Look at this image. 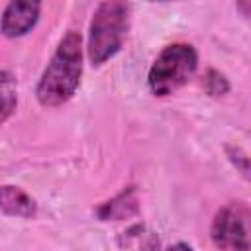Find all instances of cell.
Here are the masks:
<instances>
[{"mask_svg":"<svg viewBox=\"0 0 251 251\" xmlns=\"http://www.w3.org/2000/svg\"><path fill=\"white\" fill-rule=\"evenodd\" d=\"M82 76V37L78 31H67L59 41L51 61L39 76L35 96L45 108L69 102Z\"/></svg>","mask_w":251,"mask_h":251,"instance_id":"1","label":"cell"},{"mask_svg":"<svg viewBox=\"0 0 251 251\" xmlns=\"http://www.w3.org/2000/svg\"><path fill=\"white\" fill-rule=\"evenodd\" d=\"M129 29V4L100 2L92 14L88 27L86 55L92 65H102L112 59L124 45Z\"/></svg>","mask_w":251,"mask_h":251,"instance_id":"2","label":"cell"},{"mask_svg":"<svg viewBox=\"0 0 251 251\" xmlns=\"http://www.w3.org/2000/svg\"><path fill=\"white\" fill-rule=\"evenodd\" d=\"M198 67V53L188 43L167 45L153 61L147 84L155 96H169L186 84Z\"/></svg>","mask_w":251,"mask_h":251,"instance_id":"3","label":"cell"},{"mask_svg":"<svg viewBox=\"0 0 251 251\" xmlns=\"http://www.w3.org/2000/svg\"><path fill=\"white\" fill-rule=\"evenodd\" d=\"M210 237L222 251H249V206L245 202L222 206L212 220Z\"/></svg>","mask_w":251,"mask_h":251,"instance_id":"4","label":"cell"},{"mask_svg":"<svg viewBox=\"0 0 251 251\" xmlns=\"http://www.w3.org/2000/svg\"><path fill=\"white\" fill-rule=\"evenodd\" d=\"M39 12V2H10L2 12L0 31L6 37H22L37 24Z\"/></svg>","mask_w":251,"mask_h":251,"instance_id":"5","label":"cell"},{"mask_svg":"<svg viewBox=\"0 0 251 251\" xmlns=\"http://www.w3.org/2000/svg\"><path fill=\"white\" fill-rule=\"evenodd\" d=\"M0 214L12 218H33L37 214V202L20 186L0 184Z\"/></svg>","mask_w":251,"mask_h":251,"instance_id":"6","label":"cell"},{"mask_svg":"<svg viewBox=\"0 0 251 251\" xmlns=\"http://www.w3.org/2000/svg\"><path fill=\"white\" fill-rule=\"evenodd\" d=\"M204 88L212 96H222V94H226L229 90V84H227V78L220 71L210 69L206 73V76H204Z\"/></svg>","mask_w":251,"mask_h":251,"instance_id":"7","label":"cell"},{"mask_svg":"<svg viewBox=\"0 0 251 251\" xmlns=\"http://www.w3.org/2000/svg\"><path fill=\"white\" fill-rule=\"evenodd\" d=\"M18 106V98L12 90H0V124L6 122Z\"/></svg>","mask_w":251,"mask_h":251,"instance_id":"8","label":"cell"}]
</instances>
